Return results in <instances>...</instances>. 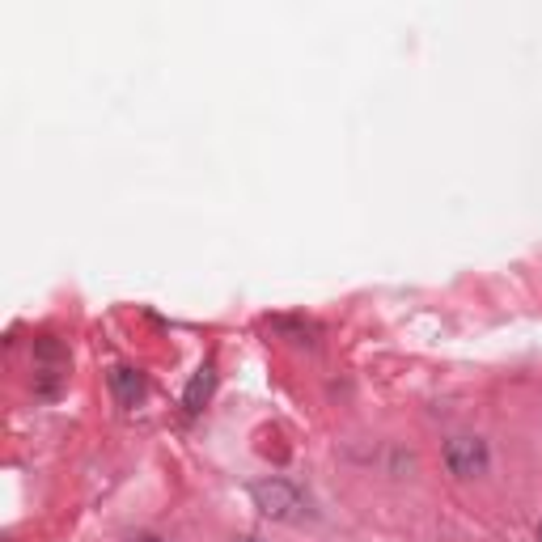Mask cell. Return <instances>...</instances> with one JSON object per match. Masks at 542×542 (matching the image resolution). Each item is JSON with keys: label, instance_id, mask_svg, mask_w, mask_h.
<instances>
[{"label": "cell", "instance_id": "1", "mask_svg": "<svg viewBox=\"0 0 542 542\" xmlns=\"http://www.w3.org/2000/svg\"><path fill=\"white\" fill-rule=\"evenodd\" d=\"M487 462H492V454H487V441H479V437H454L445 445V466H449V475H458V479L483 475Z\"/></svg>", "mask_w": 542, "mask_h": 542}, {"label": "cell", "instance_id": "2", "mask_svg": "<svg viewBox=\"0 0 542 542\" xmlns=\"http://www.w3.org/2000/svg\"><path fill=\"white\" fill-rule=\"evenodd\" d=\"M255 500H259V509H263L267 517H293V513L301 509V496H297L288 483H280V479L259 483V487H255Z\"/></svg>", "mask_w": 542, "mask_h": 542}, {"label": "cell", "instance_id": "3", "mask_svg": "<svg viewBox=\"0 0 542 542\" xmlns=\"http://www.w3.org/2000/svg\"><path fill=\"white\" fill-rule=\"evenodd\" d=\"M111 390H115V399L119 403H136L140 394H144V377L136 369H111Z\"/></svg>", "mask_w": 542, "mask_h": 542}, {"label": "cell", "instance_id": "4", "mask_svg": "<svg viewBox=\"0 0 542 542\" xmlns=\"http://www.w3.org/2000/svg\"><path fill=\"white\" fill-rule=\"evenodd\" d=\"M208 390H212V369H200V377H195L191 390H187V407L200 411V399H208Z\"/></svg>", "mask_w": 542, "mask_h": 542}, {"label": "cell", "instance_id": "5", "mask_svg": "<svg viewBox=\"0 0 542 542\" xmlns=\"http://www.w3.org/2000/svg\"><path fill=\"white\" fill-rule=\"evenodd\" d=\"M132 542H161V538H153V534H144V538H132Z\"/></svg>", "mask_w": 542, "mask_h": 542}, {"label": "cell", "instance_id": "6", "mask_svg": "<svg viewBox=\"0 0 542 542\" xmlns=\"http://www.w3.org/2000/svg\"><path fill=\"white\" fill-rule=\"evenodd\" d=\"M538 542H542V526H538Z\"/></svg>", "mask_w": 542, "mask_h": 542}]
</instances>
